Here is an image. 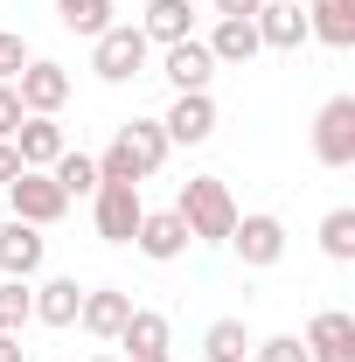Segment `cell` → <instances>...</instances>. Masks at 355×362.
Wrapping results in <instances>:
<instances>
[{
    "label": "cell",
    "instance_id": "10",
    "mask_svg": "<svg viewBox=\"0 0 355 362\" xmlns=\"http://www.w3.org/2000/svg\"><path fill=\"white\" fill-rule=\"evenodd\" d=\"M42 258H49V237L35 223H21V216L0 223V272H7V279H35Z\"/></svg>",
    "mask_w": 355,
    "mask_h": 362
},
{
    "label": "cell",
    "instance_id": "21",
    "mask_svg": "<svg viewBox=\"0 0 355 362\" xmlns=\"http://www.w3.org/2000/svg\"><path fill=\"white\" fill-rule=\"evenodd\" d=\"M202 42H209V56H216V70L223 63H251V56H258V21H223L216 14V28H209Z\"/></svg>",
    "mask_w": 355,
    "mask_h": 362
},
{
    "label": "cell",
    "instance_id": "29",
    "mask_svg": "<svg viewBox=\"0 0 355 362\" xmlns=\"http://www.w3.org/2000/svg\"><path fill=\"white\" fill-rule=\"evenodd\" d=\"M258 7H265V0H216V14H223V21H251Z\"/></svg>",
    "mask_w": 355,
    "mask_h": 362
},
{
    "label": "cell",
    "instance_id": "6",
    "mask_svg": "<svg viewBox=\"0 0 355 362\" xmlns=\"http://www.w3.org/2000/svg\"><path fill=\"white\" fill-rule=\"evenodd\" d=\"M14 98H21V112L56 119V112L70 105V70H63V63H49V56H28V63H21V77H14Z\"/></svg>",
    "mask_w": 355,
    "mask_h": 362
},
{
    "label": "cell",
    "instance_id": "24",
    "mask_svg": "<svg viewBox=\"0 0 355 362\" xmlns=\"http://www.w3.org/2000/svg\"><path fill=\"white\" fill-rule=\"evenodd\" d=\"M35 320V286L28 279H0V334H21Z\"/></svg>",
    "mask_w": 355,
    "mask_h": 362
},
{
    "label": "cell",
    "instance_id": "14",
    "mask_svg": "<svg viewBox=\"0 0 355 362\" xmlns=\"http://www.w3.org/2000/svg\"><path fill=\"white\" fill-rule=\"evenodd\" d=\"M168 341H175V327H168V314H153V307H133V314H126V327H119V349H126V362H153V356H168Z\"/></svg>",
    "mask_w": 355,
    "mask_h": 362
},
{
    "label": "cell",
    "instance_id": "4",
    "mask_svg": "<svg viewBox=\"0 0 355 362\" xmlns=\"http://www.w3.org/2000/svg\"><path fill=\"white\" fill-rule=\"evenodd\" d=\"M313 160L320 168H355V98H327L313 112Z\"/></svg>",
    "mask_w": 355,
    "mask_h": 362
},
{
    "label": "cell",
    "instance_id": "3",
    "mask_svg": "<svg viewBox=\"0 0 355 362\" xmlns=\"http://www.w3.org/2000/svg\"><path fill=\"white\" fill-rule=\"evenodd\" d=\"M7 209H14L21 223L49 230V223H63V216H70V195L56 188V175H42V168H21V175L7 181Z\"/></svg>",
    "mask_w": 355,
    "mask_h": 362
},
{
    "label": "cell",
    "instance_id": "5",
    "mask_svg": "<svg viewBox=\"0 0 355 362\" xmlns=\"http://www.w3.org/2000/svg\"><path fill=\"white\" fill-rule=\"evenodd\" d=\"M139 216H146V202H139L133 181H98V195H91V223L105 244H133Z\"/></svg>",
    "mask_w": 355,
    "mask_h": 362
},
{
    "label": "cell",
    "instance_id": "34",
    "mask_svg": "<svg viewBox=\"0 0 355 362\" xmlns=\"http://www.w3.org/2000/svg\"><path fill=\"white\" fill-rule=\"evenodd\" d=\"M153 362H168V356H153Z\"/></svg>",
    "mask_w": 355,
    "mask_h": 362
},
{
    "label": "cell",
    "instance_id": "33",
    "mask_svg": "<svg viewBox=\"0 0 355 362\" xmlns=\"http://www.w3.org/2000/svg\"><path fill=\"white\" fill-rule=\"evenodd\" d=\"M293 7H307V0H293Z\"/></svg>",
    "mask_w": 355,
    "mask_h": 362
},
{
    "label": "cell",
    "instance_id": "13",
    "mask_svg": "<svg viewBox=\"0 0 355 362\" xmlns=\"http://www.w3.org/2000/svg\"><path fill=\"white\" fill-rule=\"evenodd\" d=\"M126 314H133V293H119V286H84L77 327H84V334H98V341H119Z\"/></svg>",
    "mask_w": 355,
    "mask_h": 362
},
{
    "label": "cell",
    "instance_id": "17",
    "mask_svg": "<svg viewBox=\"0 0 355 362\" xmlns=\"http://www.w3.org/2000/svg\"><path fill=\"white\" fill-rule=\"evenodd\" d=\"M307 42L355 49V0H307Z\"/></svg>",
    "mask_w": 355,
    "mask_h": 362
},
{
    "label": "cell",
    "instance_id": "9",
    "mask_svg": "<svg viewBox=\"0 0 355 362\" xmlns=\"http://www.w3.org/2000/svg\"><path fill=\"white\" fill-rule=\"evenodd\" d=\"M133 244H139V258H153V265H175V258H188V223H181L175 209H146L133 230Z\"/></svg>",
    "mask_w": 355,
    "mask_h": 362
},
{
    "label": "cell",
    "instance_id": "32",
    "mask_svg": "<svg viewBox=\"0 0 355 362\" xmlns=\"http://www.w3.org/2000/svg\"><path fill=\"white\" fill-rule=\"evenodd\" d=\"M84 362H119V356H105V349H98V356H84Z\"/></svg>",
    "mask_w": 355,
    "mask_h": 362
},
{
    "label": "cell",
    "instance_id": "18",
    "mask_svg": "<svg viewBox=\"0 0 355 362\" xmlns=\"http://www.w3.org/2000/svg\"><path fill=\"white\" fill-rule=\"evenodd\" d=\"M119 146L133 153V175H139V181L161 175V168H168V153H175V146H168V133H161V119H133V126L119 133Z\"/></svg>",
    "mask_w": 355,
    "mask_h": 362
},
{
    "label": "cell",
    "instance_id": "8",
    "mask_svg": "<svg viewBox=\"0 0 355 362\" xmlns=\"http://www.w3.org/2000/svg\"><path fill=\"white\" fill-rule=\"evenodd\" d=\"M161 133H168V146H202V139L216 133V98L209 90H175Z\"/></svg>",
    "mask_w": 355,
    "mask_h": 362
},
{
    "label": "cell",
    "instance_id": "1",
    "mask_svg": "<svg viewBox=\"0 0 355 362\" xmlns=\"http://www.w3.org/2000/svg\"><path fill=\"white\" fill-rule=\"evenodd\" d=\"M175 216L188 223L195 244H230V230H237V195H230V181L216 175H188L175 195Z\"/></svg>",
    "mask_w": 355,
    "mask_h": 362
},
{
    "label": "cell",
    "instance_id": "2",
    "mask_svg": "<svg viewBox=\"0 0 355 362\" xmlns=\"http://www.w3.org/2000/svg\"><path fill=\"white\" fill-rule=\"evenodd\" d=\"M146 35H139V21H112L105 35H91V70L105 77V84H133L146 77Z\"/></svg>",
    "mask_w": 355,
    "mask_h": 362
},
{
    "label": "cell",
    "instance_id": "16",
    "mask_svg": "<svg viewBox=\"0 0 355 362\" xmlns=\"http://www.w3.org/2000/svg\"><path fill=\"white\" fill-rule=\"evenodd\" d=\"M63 146H70V139H63V126H56V119H35V112H28V119L14 126V153H21V168H42V175H49Z\"/></svg>",
    "mask_w": 355,
    "mask_h": 362
},
{
    "label": "cell",
    "instance_id": "26",
    "mask_svg": "<svg viewBox=\"0 0 355 362\" xmlns=\"http://www.w3.org/2000/svg\"><path fill=\"white\" fill-rule=\"evenodd\" d=\"M320 251L334 265H355V209H327L320 216Z\"/></svg>",
    "mask_w": 355,
    "mask_h": 362
},
{
    "label": "cell",
    "instance_id": "15",
    "mask_svg": "<svg viewBox=\"0 0 355 362\" xmlns=\"http://www.w3.org/2000/svg\"><path fill=\"white\" fill-rule=\"evenodd\" d=\"M251 21H258V49H300L307 42V7H293V0H265Z\"/></svg>",
    "mask_w": 355,
    "mask_h": 362
},
{
    "label": "cell",
    "instance_id": "19",
    "mask_svg": "<svg viewBox=\"0 0 355 362\" xmlns=\"http://www.w3.org/2000/svg\"><path fill=\"white\" fill-rule=\"evenodd\" d=\"M139 35L146 42H188L195 35V14H188V0H146V14H139Z\"/></svg>",
    "mask_w": 355,
    "mask_h": 362
},
{
    "label": "cell",
    "instance_id": "12",
    "mask_svg": "<svg viewBox=\"0 0 355 362\" xmlns=\"http://www.w3.org/2000/svg\"><path fill=\"white\" fill-rule=\"evenodd\" d=\"M161 77H168L175 90H209V77H216V56H209V42H202V35L168 42V49H161Z\"/></svg>",
    "mask_w": 355,
    "mask_h": 362
},
{
    "label": "cell",
    "instance_id": "27",
    "mask_svg": "<svg viewBox=\"0 0 355 362\" xmlns=\"http://www.w3.org/2000/svg\"><path fill=\"white\" fill-rule=\"evenodd\" d=\"M251 362H307V341H300V334H272V341H251Z\"/></svg>",
    "mask_w": 355,
    "mask_h": 362
},
{
    "label": "cell",
    "instance_id": "25",
    "mask_svg": "<svg viewBox=\"0 0 355 362\" xmlns=\"http://www.w3.org/2000/svg\"><path fill=\"white\" fill-rule=\"evenodd\" d=\"M56 21L70 35H105L112 28V0H56Z\"/></svg>",
    "mask_w": 355,
    "mask_h": 362
},
{
    "label": "cell",
    "instance_id": "11",
    "mask_svg": "<svg viewBox=\"0 0 355 362\" xmlns=\"http://www.w3.org/2000/svg\"><path fill=\"white\" fill-rule=\"evenodd\" d=\"M307 362H355V314L320 307L307 320Z\"/></svg>",
    "mask_w": 355,
    "mask_h": 362
},
{
    "label": "cell",
    "instance_id": "22",
    "mask_svg": "<svg viewBox=\"0 0 355 362\" xmlns=\"http://www.w3.org/2000/svg\"><path fill=\"white\" fill-rule=\"evenodd\" d=\"M202 356L209 362H251V327H244V320H209Z\"/></svg>",
    "mask_w": 355,
    "mask_h": 362
},
{
    "label": "cell",
    "instance_id": "20",
    "mask_svg": "<svg viewBox=\"0 0 355 362\" xmlns=\"http://www.w3.org/2000/svg\"><path fill=\"white\" fill-rule=\"evenodd\" d=\"M77 307H84V286L77 279H42L35 286V320L42 327H77Z\"/></svg>",
    "mask_w": 355,
    "mask_h": 362
},
{
    "label": "cell",
    "instance_id": "31",
    "mask_svg": "<svg viewBox=\"0 0 355 362\" xmlns=\"http://www.w3.org/2000/svg\"><path fill=\"white\" fill-rule=\"evenodd\" d=\"M0 362H28V349H21V334H0Z\"/></svg>",
    "mask_w": 355,
    "mask_h": 362
},
{
    "label": "cell",
    "instance_id": "30",
    "mask_svg": "<svg viewBox=\"0 0 355 362\" xmlns=\"http://www.w3.org/2000/svg\"><path fill=\"white\" fill-rule=\"evenodd\" d=\"M21 175V153H14V139H0V188Z\"/></svg>",
    "mask_w": 355,
    "mask_h": 362
},
{
    "label": "cell",
    "instance_id": "28",
    "mask_svg": "<svg viewBox=\"0 0 355 362\" xmlns=\"http://www.w3.org/2000/svg\"><path fill=\"white\" fill-rule=\"evenodd\" d=\"M28 112H21V98H14V84H0V139H14V126H21Z\"/></svg>",
    "mask_w": 355,
    "mask_h": 362
},
{
    "label": "cell",
    "instance_id": "7",
    "mask_svg": "<svg viewBox=\"0 0 355 362\" xmlns=\"http://www.w3.org/2000/svg\"><path fill=\"white\" fill-rule=\"evenodd\" d=\"M230 251L244 258V272H272L286 258V223L272 209H251V216H237V230H230Z\"/></svg>",
    "mask_w": 355,
    "mask_h": 362
},
{
    "label": "cell",
    "instance_id": "23",
    "mask_svg": "<svg viewBox=\"0 0 355 362\" xmlns=\"http://www.w3.org/2000/svg\"><path fill=\"white\" fill-rule=\"evenodd\" d=\"M49 175H56V188H63L70 202H77V195H98V160H91V153H70V146H63Z\"/></svg>",
    "mask_w": 355,
    "mask_h": 362
}]
</instances>
